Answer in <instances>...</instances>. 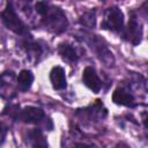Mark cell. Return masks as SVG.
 I'll use <instances>...</instances> for the list:
<instances>
[{"mask_svg":"<svg viewBox=\"0 0 148 148\" xmlns=\"http://www.w3.org/2000/svg\"><path fill=\"white\" fill-rule=\"evenodd\" d=\"M16 82H17V89L21 91H28L34 82V75L28 69H23L20 72L18 76L16 77Z\"/></svg>","mask_w":148,"mask_h":148,"instance_id":"12","label":"cell"},{"mask_svg":"<svg viewBox=\"0 0 148 148\" xmlns=\"http://www.w3.org/2000/svg\"><path fill=\"white\" fill-rule=\"evenodd\" d=\"M112 101L118 104V105H124V106H135V98L134 96L127 91L126 89L123 88H118L113 91L112 94Z\"/></svg>","mask_w":148,"mask_h":148,"instance_id":"9","label":"cell"},{"mask_svg":"<svg viewBox=\"0 0 148 148\" xmlns=\"http://www.w3.org/2000/svg\"><path fill=\"white\" fill-rule=\"evenodd\" d=\"M69 148H97L96 145H94L92 142H87V141H76L73 146H71Z\"/></svg>","mask_w":148,"mask_h":148,"instance_id":"16","label":"cell"},{"mask_svg":"<svg viewBox=\"0 0 148 148\" xmlns=\"http://www.w3.org/2000/svg\"><path fill=\"white\" fill-rule=\"evenodd\" d=\"M123 37L126 40H128L130 43H132L133 45H138L141 42V38H142V25H141V23L139 22L138 17L134 14L131 15L128 24L123 31Z\"/></svg>","mask_w":148,"mask_h":148,"instance_id":"6","label":"cell"},{"mask_svg":"<svg viewBox=\"0 0 148 148\" xmlns=\"http://www.w3.org/2000/svg\"><path fill=\"white\" fill-rule=\"evenodd\" d=\"M114 148H126V147H125L124 145H117V146H116Z\"/></svg>","mask_w":148,"mask_h":148,"instance_id":"18","label":"cell"},{"mask_svg":"<svg viewBox=\"0 0 148 148\" xmlns=\"http://www.w3.org/2000/svg\"><path fill=\"white\" fill-rule=\"evenodd\" d=\"M82 81L83 83L94 92H99L102 88V81L99 80L98 75L96 74V71L92 67H86L82 73Z\"/></svg>","mask_w":148,"mask_h":148,"instance_id":"8","label":"cell"},{"mask_svg":"<svg viewBox=\"0 0 148 148\" xmlns=\"http://www.w3.org/2000/svg\"><path fill=\"white\" fill-rule=\"evenodd\" d=\"M43 17V22L45 24V27L54 34H60L64 30H66L67 28V18L65 13L58 8V7H53V6H49L46 13L42 16Z\"/></svg>","mask_w":148,"mask_h":148,"instance_id":"2","label":"cell"},{"mask_svg":"<svg viewBox=\"0 0 148 148\" xmlns=\"http://www.w3.org/2000/svg\"><path fill=\"white\" fill-rule=\"evenodd\" d=\"M17 82L13 72H5L0 75V96L3 98H13L16 96Z\"/></svg>","mask_w":148,"mask_h":148,"instance_id":"5","label":"cell"},{"mask_svg":"<svg viewBox=\"0 0 148 148\" xmlns=\"http://www.w3.org/2000/svg\"><path fill=\"white\" fill-rule=\"evenodd\" d=\"M1 18L3 24L12 30L13 32L17 34V35H28V29L25 27V24L22 22V20L17 16L15 9L13 8L12 3H7L5 10L1 14Z\"/></svg>","mask_w":148,"mask_h":148,"instance_id":"3","label":"cell"},{"mask_svg":"<svg viewBox=\"0 0 148 148\" xmlns=\"http://www.w3.org/2000/svg\"><path fill=\"white\" fill-rule=\"evenodd\" d=\"M58 51H59V54L61 56V58L64 60H67V61H76L79 59V56H77L75 49L71 44H67V43L60 44Z\"/></svg>","mask_w":148,"mask_h":148,"instance_id":"13","label":"cell"},{"mask_svg":"<svg viewBox=\"0 0 148 148\" xmlns=\"http://www.w3.org/2000/svg\"><path fill=\"white\" fill-rule=\"evenodd\" d=\"M82 39H84V42L91 47V50L95 51V53L97 54V57L104 62L105 66H113L114 64V58L112 52L109 50L106 43L99 38V36L90 34L84 31L82 34Z\"/></svg>","mask_w":148,"mask_h":148,"instance_id":"1","label":"cell"},{"mask_svg":"<svg viewBox=\"0 0 148 148\" xmlns=\"http://www.w3.org/2000/svg\"><path fill=\"white\" fill-rule=\"evenodd\" d=\"M102 28L111 31H121L124 28V14L118 7H110L104 13Z\"/></svg>","mask_w":148,"mask_h":148,"instance_id":"4","label":"cell"},{"mask_svg":"<svg viewBox=\"0 0 148 148\" xmlns=\"http://www.w3.org/2000/svg\"><path fill=\"white\" fill-rule=\"evenodd\" d=\"M18 119L27 124H40L45 119L44 111L36 106H25L20 111Z\"/></svg>","mask_w":148,"mask_h":148,"instance_id":"7","label":"cell"},{"mask_svg":"<svg viewBox=\"0 0 148 148\" xmlns=\"http://www.w3.org/2000/svg\"><path fill=\"white\" fill-rule=\"evenodd\" d=\"M24 46H25V50H27V53L30 58H37L38 56H40L42 53V49L40 46L35 43V42H31V40H25L24 42Z\"/></svg>","mask_w":148,"mask_h":148,"instance_id":"14","label":"cell"},{"mask_svg":"<svg viewBox=\"0 0 148 148\" xmlns=\"http://www.w3.org/2000/svg\"><path fill=\"white\" fill-rule=\"evenodd\" d=\"M80 23L87 28H94L96 24V15L94 10L87 12L84 13L81 17H80Z\"/></svg>","mask_w":148,"mask_h":148,"instance_id":"15","label":"cell"},{"mask_svg":"<svg viewBox=\"0 0 148 148\" xmlns=\"http://www.w3.org/2000/svg\"><path fill=\"white\" fill-rule=\"evenodd\" d=\"M6 134H7V127L3 124H0V145L5 141Z\"/></svg>","mask_w":148,"mask_h":148,"instance_id":"17","label":"cell"},{"mask_svg":"<svg viewBox=\"0 0 148 148\" xmlns=\"http://www.w3.org/2000/svg\"><path fill=\"white\" fill-rule=\"evenodd\" d=\"M28 142L32 148H49L47 140L42 128H32L28 132Z\"/></svg>","mask_w":148,"mask_h":148,"instance_id":"10","label":"cell"},{"mask_svg":"<svg viewBox=\"0 0 148 148\" xmlns=\"http://www.w3.org/2000/svg\"><path fill=\"white\" fill-rule=\"evenodd\" d=\"M50 80L54 89L57 90H62L67 87V80H66V74L65 69L60 66H56L52 68L50 73Z\"/></svg>","mask_w":148,"mask_h":148,"instance_id":"11","label":"cell"}]
</instances>
